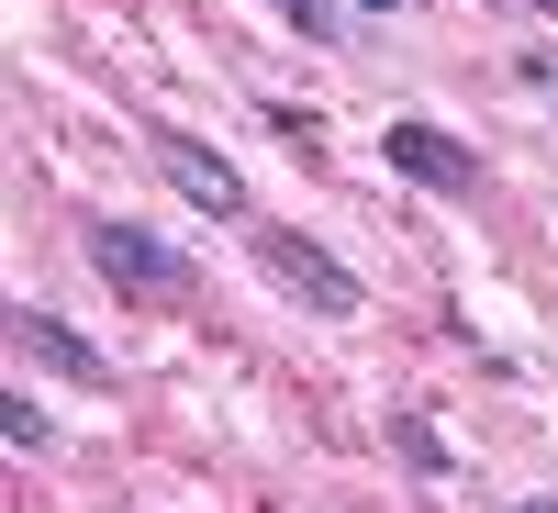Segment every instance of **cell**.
<instances>
[{
  "label": "cell",
  "mask_w": 558,
  "mask_h": 513,
  "mask_svg": "<svg viewBox=\"0 0 558 513\" xmlns=\"http://www.w3.org/2000/svg\"><path fill=\"white\" fill-rule=\"evenodd\" d=\"M89 268H101L123 302H179L191 291V257H179L168 235H146V223H123V212L89 223Z\"/></svg>",
  "instance_id": "obj_1"
},
{
  "label": "cell",
  "mask_w": 558,
  "mask_h": 513,
  "mask_svg": "<svg viewBox=\"0 0 558 513\" xmlns=\"http://www.w3.org/2000/svg\"><path fill=\"white\" fill-rule=\"evenodd\" d=\"M12 346L45 357V368H57V380H78V391H112V357L89 346L68 313H45V302H12Z\"/></svg>",
  "instance_id": "obj_5"
},
{
  "label": "cell",
  "mask_w": 558,
  "mask_h": 513,
  "mask_svg": "<svg viewBox=\"0 0 558 513\" xmlns=\"http://www.w3.org/2000/svg\"><path fill=\"white\" fill-rule=\"evenodd\" d=\"M0 436H12L23 457H45V436H57V425H45V402H34V391H12V402H0Z\"/></svg>",
  "instance_id": "obj_7"
},
{
  "label": "cell",
  "mask_w": 558,
  "mask_h": 513,
  "mask_svg": "<svg viewBox=\"0 0 558 513\" xmlns=\"http://www.w3.org/2000/svg\"><path fill=\"white\" fill-rule=\"evenodd\" d=\"M279 23L313 34V45H336V0H279Z\"/></svg>",
  "instance_id": "obj_8"
},
{
  "label": "cell",
  "mask_w": 558,
  "mask_h": 513,
  "mask_svg": "<svg viewBox=\"0 0 558 513\" xmlns=\"http://www.w3.org/2000/svg\"><path fill=\"white\" fill-rule=\"evenodd\" d=\"M514 513H558V491H525V502H514Z\"/></svg>",
  "instance_id": "obj_9"
},
{
  "label": "cell",
  "mask_w": 558,
  "mask_h": 513,
  "mask_svg": "<svg viewBox=\"0 0 558 513\" xmlns=\"http://www.w3.org/2000/svg\"><path fill=\"white\" fill-rule=\"evenodd\" d=\"M146 157H157L213 223H246V168L223 157V146H202V134H179V123H146Z\"/></svg>",
  "instance_id": "obj_4"
},
{
  "label": "cell",
  "mask_w": 558,
  "mask_h": 513,
  "mask_svg": "<svg viewBox=\"0 0 558 513\" xmlns=\"http://www.w3.org/2000/svg\"><path fill=\"white\" fill-rule=\"evenodd\" d=\"M525 12H536V23H558V0H525Z\"/></svg>",
  "instance_id": "obj_10"
},
{
  "label": "cell",
  "mask_w": 558,
  "mask_h": 513,
  "mask_svg": "<svg viewBox=\"0 0 558 513\" xmlns=\"http://www.w3.org/2000/svg\"><path fill=\"white\" fill-rule=\"evenodd\" d=\"M391 447H402V469H413V480H447V469H458L447 436L425 425V413H391Z\"/></svg>",
  "instance_id": "obj_6"
},
{
  "label": "cell",
  "mask_w": 558,
  "mask_h": 513,
  "mask_svg": "<svg viewBox=\"0 0 558 513\" xmlns=\"http://www.w3.org/2000/svg\"><path fill=\"white\" fill-rule=\"evenodd\" d=\"M257 268H268L291 302H313L324 323H347V313L368 302V291H357V268H336V257H324L313 235H291V223H257Z\"/></svg>",
  "instance_id": "obj_3"
},
{
  "label": "cell",
  "mask_w": 558,
  "mask_h": 513,
  "mask_svg": "<svg viewBox=\"0 0 558 513\" xmlns=\"http://www.w3.org/2000/svg\"><path fill=\"white\" fill-rule=\"evenodd\" d=\"M357 12H402V0H357Z\"/></svg>",
  "instance_id": "obj_11"
},
{
  "label": "cell",
  "mask_w": 558,
  "mask_h": 513,
  "mask_svg": "<svg viewBox=\"0 0 558 513\" xmlns=\"http://www.w3.org/2000/svg\"><path fill=\"white\" fill-rule=\"evenodd\" d=\"M380 168H402L413 191H436V201H481V179H492L470 134H447V123H413V112L380 134Z\"/></svg>",
  "instance_id": "obj_2"
}]
</instances>
